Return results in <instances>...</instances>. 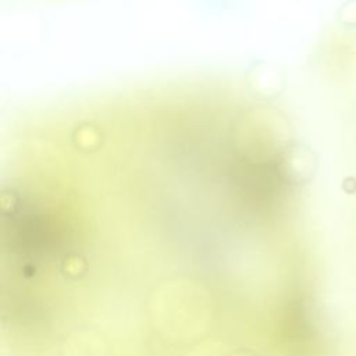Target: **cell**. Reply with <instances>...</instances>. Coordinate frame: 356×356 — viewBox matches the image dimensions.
<instances>
[{
  "instance_id": "obj_1",
  "label": "cell",
  "mask_w": 356,
  "mask_h": 356,
  "mask_svg": "<svg viewBox=\"0 0 356 356\" xmlns=\"http://www.w3.org/2000/svg\"><path fill=\"white\" fill-rule=\"evenodd\" d=\"M38 346L74 356H310L295 271L177 239L106 243L49 268Z\"/></svg>"
}]
</instances>
